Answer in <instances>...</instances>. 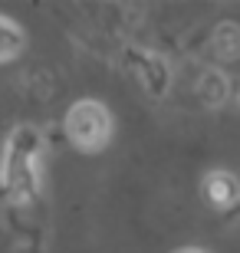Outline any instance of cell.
Here are the masks:
<instances>
[{
	"instance_id": "8992f818",
	"label": "cell",
	"mask_w": 240,
	"mask_h": 253,
	"mask_svg": "<svg viewBox=\"0 0 240 253\" xmlns=\"http://www.w3.org/2000/svg\"><path fill=\"white\" fill-rule=\"evenodd\" d=\"M197 95H201L207 105H217L227 102V95H231V83H227V76L217 73V69H207V73H201V79H197Z\"/></svg>"
},
{
	"instance_id": "277c9868",
	"label": "cell",
	"mask_w": 240,
	"mask_h": 253,
	"mask_svg": "<svg viewBox=\"0 0 240 253\" xmlns=\"http://www.w3.org/2000/svg\"><path fill=\"white\" fill-rule=\"evenodd\" d=\"M204 197H207L214 207L227 211V207H234L240 201V181L234 178V174H227V171H211V174L204 178Z\"/></svg>"
},
{
	"instance_id": "52a82bcc",
	"label": "cell",
	"mask_w": 240,
	"mask_h": 253,
	"mask_svg": "<svg viewBox=\"0 0 240 253\" xmlns=\"http://www.w3.org/2000/svg\"><path fill=\"white\" fill-rule=\"evenodd\" d=\"M27 46V37H23V30L13 23L10 17H0V63H10V59H17Z\"/></svg>"
},
{
	"instance_id": "6da1fadb",
	"label": "cell",
	"mask_w": 240,
	"mask_h": 253,
	"mask_svg": "<svg viewBox=\"0 0 240 253\" xmlns=\"http://www.w3.org/2000/svg\"><path fill=\"white\" fill-rule=\"evenodd\" d=\"M37 151H40V135L37 128H17L7 145V158H3V184L13 197H33L40 188L37 174Z\"/></svg>"
},
{
	"instance_id": "7a4b0ae2",
	"label": "cell",
	"mask_w": 240,
	"mask_h": 253,
	"mask_svg": "<svg viewBox=\"0 0 240 253\" xmlns=\"http://www.w3.org/2000/svg\"><path fill=\"white\" fill-rule=\"evenodd\" d=\"M66 138L79 151H99L112 138V112L96 99H79L66 112Z\"/></svg>"
},
{
	"instance_id": "9c48e42d",
	"label": "cell",
	"mask_w": 240,
	"mask_h": 253,
	"mask_svg": "<svg viewBox=\"0 0 240 253\" xmlns=\"http://www.w3.org/2000/svg\"><path fill=\"white\" fill-rule=\"evenodd\" d=\"M237 102H240V85H237Z\"/></svg>"
},
{
	"instance_id": "ba28073f",
	"label": "cell",
	"mask_w": 240,
	"mask_h": 253,
	"mask_svg": "<svg viewBox=\"0 0 240 253\" xmlns=\"http://www.w3.org/2000/svg\"><path fill=\"white\" fill-rule=\"evenodd\" d=\"M175 253H207V250H201V247H181V250H175Z\"/></svg>"
},
{
	"instance_id": "3957f363",
	"label": "cell",
	"mask_w": 240,
	"mask_h": 253,
	"mask_svg": "<svg viewBox=\"0 0 240 253\" xmlns=\"http://www.w3.org/2000/svg\"><path fill=\"white\" fill-rule=\"evenodd\" d=\"M129 63L135 66V73H139L142 85H145L148 95H161L168 92V85H171V69L161 56L155 53H145V49H129Z\"/></svg>"
},
{
	"instance_id": "5b68a950",
	"label": "cell",
	"mask_w": 240,
	"mask_h": 253,
	"mask_svg": "<svg viewBox=\"0 0 240 253\" xmlns=\"http://www.w3.org/2000/svg\"><path fill=\"white\" fill-rule=\"evenodd\" d=\"M211 49L217 59H237L240 56V23L234 20H221L214 27V37H211Z\"/></svg>"
}]
</instances>
